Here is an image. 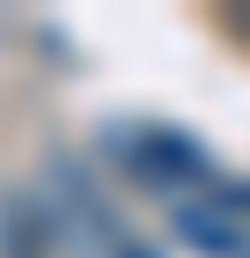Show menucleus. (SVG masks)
I'll return each instance as SVG.
<instances>
[{"label":"nucleus","mask_w":250,"mask_h":258,"mask_svg":"<svg viewBox=\"0 0 250 258\" xmlns=\"http://www.w3.org/2000/svg\"><path fill=\"white\" fill-rule=\"evenodd\" d=\"M103 148H111L125 170H133L147 192H177V184H199L206 192V177H213V162H206V148H199L192 133H177V125H162V118H140V125H111L103 133Z\"/></svg>","instance_id":"obj_1"},{"label":"nucleus","mask_w":250,"mask_h":258,"mask_svg":"<svg viewBox=\"0 0 250 258\" xmlns=\"http://www.w3.org/2000/svg\"><path fill=\"white\" fill-rule=\"evenodd\" d=\"M59 251V214L37 192H8L0 199V258H52Z\"/></svg>","instance_id":"obj_2"},{"label":"nucleus","mask_w":250,"mask_h":258,"mask_svg":"<svg viewBox=\"0 0 250 258\" xmlns=\"http://www.w3.org/2000/svg\"><path fill=\"white\" fill-rule=\"evenodd\" d=\"M177 236L192 243V251H206V258H250V229L228 221V214H213L206 199L199 207H177Z\"/></svg>","instance_id":"obj_3"},{"label":"nucleus","mask_w":250,"mask_h":258,"mask_svg":"<svg viewBox=\"0 0 250 258\" xmlns=\"http://www.w3.org/2000/svg\"><path fill=\"white\" fill-rule=\"evenodd\" d=\"M228 30H235V37L250 44V15H243V8H235V15H228Z\"/></svg>","instance_id":"obj_4"},{"label":"nucleus","mask_w":250,"mask_h":258,"mask_svg":"<svg viewBox=\"0 0 250 258\" xmlns=\"http://www.w3.org/2000/svg\"><path fill=\"white\" fill-rule=\"evenodd\" d=\"M125 258H147V251H125Z\"/></svg>","instance_id":"obj_5"}]
</instances>
